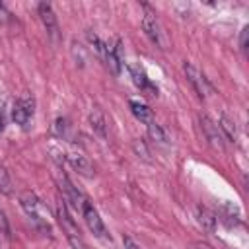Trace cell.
Returning <instances> with one entry per match:
<instances>
[{"label":"cell","instance_id":"1","mask_svg":"<svg viewBox=\"0 0 249 249\" xmlns=\"http://www.w3.org/2000/svg\"><path fill=\"white\" fill-rule=\"evenodd\" d=\"M19 204L23 208V212L27 214V218L31 220V224L45 235L53 233V226H51V212L47 208V204L31 191H25L19 195Z\"/></svg>","mask_w":249,"mask_h":249},{"label":"cell","instance_id":"2","mask_svg":"<svg viewBox=\"0 0 249 249\" xmlns=\"http://www.w3.org/2000/svg\"><path fill=\"white\" fill-rule=\"evenodd\" d=\"M56 216H58V222H60V226H62V231L66 233V239H68L70 247H72V249H88L86 243H84V239H82V235H80V230H78L74 218H72L70 212H68V206H66L64 200H58Z\"/></svg>","mask_w":249,"mask_h":249},{"label":"cell","instance_id":"3","mask_svg":"<svg viewBox=\"0 0 249 249\" xmlns=\"http://www.w3.org/2000/svg\"><path fill=\"white\" fill-rule=\"evenodd\" d=\"M33 113H35V101L33 97L29 95H21L19 99L14 101V107H12V119L16 124L27 128L31 119H33Z\"/></svg>","mask_w":249,"mask_h":249},{"label":"cell","instance_id":"4","mask_svg":"<svg viewBox=\"0 0 249 249\" xmlns=\"http://www.w3.org/2000/svg\"><path fill=\"white\" fill-rule=\"evenodd\" d=\"M142 29L154 45H158L160 49H165V39H163L160 21L156 19V14L152 12V8L146 4H144V16H142Z\"/></svg>","mask_w":249,"mask_h":249},{"label":"cell","instance_id":"5","mask_svg":"<svg viewBox=\"0 0 249 249\" xmlns=\"http://www.w3.org/2000/svg\"><path fill=\"white\" fill-rule=\"evenodd\" d=\"M82 216H84V220H86V226L89 228V231H91L95 237H99V239H109V231H107V228H105V224H103L99 212L93 208V204H91L89 200L84 202V206H82Z\"/></svg>","mask_w":249,"mask_h":249},{"label":"cell","instance_id":"6","mask_svg":"<svg viewBox=\"0 0 249 249\" xmlns=\"http://www.w3.org/2000/svg\"><path fill=\"white\" fill-rule=\"evenodd\" d=\"M183 70H185V76H187L189 84L195 88L196 95H198L200 99H204V97L212 91V86L208 84V80L204 78V74H202L196 66H193L191 62H185V64H183Z\"/></svg>","mask_w":249,"mask_h":249},{"label":"cell","instance_id":"7","mask_svg":"<svg viewBox=\"0 0 249 249\" xmlns=\"http://www.w3.org/2000/svg\"><path fill=\"white\" fill-rule=\"evenodd\" d=\"M58 185H60V191H62V195H64V202H70L76 210L82 212V206H84V202H86L88 198L78 191V187H74V183H72L64 173H58Z\"/></svg>","mask_w":249,"mask_h":249},{"label":"cell","instance_id":"8","mask_svg":"<svg viewBox=\"0 0 249 249\" xmlns=\"http://www.w3.org/2000/svg\"><path fill=\"white\" fill-rule=\"evenodd\" d=\"M62 161H66L72 169H76L78 173H82V175H86V177H93V173H95L93 163H91L82 152H76V150L62 152Z\"/></svg>","mask_w":249,"mask_h":249},{"label":"cell","instance_id":"9","mask_svg":"<svg viewBox=\"0 0 249 249\" xmlns=\"http://www.w3.org/2000/svg\"><path fill=\"white\" fill-rule=\"evenodd\" d=\"M37 12H39V18H41V21H43L49 37L53 41H56V37H58V21H56V16H54L53 6L47 4V2H41V4H37Z\"/></svg>","mask_w":249,"mask_h":249},{"label":"cell","instance_id":"10","mask_svg":"<svg viewBox=\"0 0 249 249\" xmlns=\"http://www.w3.org/2000/svg\"><path fill=\"white\" fill-rule=\"evenodd\" d=\"M200 128H202V134H204L206 142H208L214 150H224V136H222L218 124H214L206 115L200 117Z\"/></svg>","mask_w":249,"mask_h":249},{"label":"cell","instance_id":"11","mask_svg":"<svg viewBox=\"0 0 249 249\" xmlns=\"http://www.w3.org/2000/svg\"><path fill=\"white\" fill-rule=\"evenodd\" d=\"M128 72H130L132 82H134L136 88H140L142 91H150V95H156V93H158V88L152 86V82H150V78L146 76V72H144L142 66H138V64H128Z\"/></svg>","mask_w":249,"mask_h":249},{"label":"cell","instance_id":"12","mask_svg":"<svg viewBox=\"0 0 249 249\" xmlns=\"http://www.w3.org/2000/svg\"><path fill=\"white\" fill-rule=\"evenodd\" d=\"M89 124L93 128V132L99 136V138H107V121H105V115L99 107H93L89 111Z\"/></svg>","mask_w":249,"mask_h":249},{"label":"cell","instance_id":"13","mask_svg":"<svg viewBox=\"0 0 249 249\" xmlns=\"http://www.w3.org/2000/svg\"><path fill=\"white\" fill-rule=\"evenodd\" d=\"M218 128L222 132L224 138H228L230 142H237V136H239V130H237V124L233 119H230L228 115H220V121H218Z\"/></svg>","mask_w":249,"mask_h":249},{"label":"cell","instance_id":"14","mask_svg":"<svg viewBox=\"0 0 249 249\" xmlns=\"http://www.w3.org/2000/svg\"><path fill=\"white\" fill-rule=\"evenodd\" d=\"M128 107H130V111H132V115L140 121V123H152L154 121V117H152V111H150V107L146 105V103H142V101H136V99H130L128 101Z\"/></svg>","mask_w":249,"mask_h":249},{"label":"cell","instance_id":"15","mask_svg":"<svg viewBox=\"0 0 249 249\" xmlns=\"http://www.w3.org/2000/svg\"><path fill=\"white\" fill-rule=\"evenodd\" d=\"M196 220H198V224L206 230V231H214V228H216V214L212 212V210H208L206 206H198L196 208Z\"/></svg>","mask_w":249,"mask_h":249},{"label":"cell","instance_id":"16","mask_svg":"<svg viewBox=\"0 0 249 249\" xmlns=\"http://www.w3.org/2000/svg\"><path fill=\"white\" fill-rule=\"evenodd\" d=\"M54 132H56V136H60L64 140H70L72 138V126H70V123L64 117H58L54 121Z\"/></svg>","mask_w":249,"mask_h":249},{"label":"cell","instance_id":"17","mask_svg":"<svg viewBox=\"0 0 249 249\" xmlns=\"http://www.w3.org/2000/svg\"><path fill=\"white\" fill-rule=\"evenodd\" d=\"M148 132H150V136H152V140H156V142H161V144H165L167 142V134H165V130L156 123V121H152V123H148Z\"/></svg>","mask_w":249,"mask_h":249},{"label":"cell","instance_id":"18","mask_svg":"<svg viewBox=\"0 0 249 249\" xmlns=\"http://www.w3.org/2000/svg\"><path fill=\"white\" fill-rule=\"evenodd\" d=\"M88 41H89L91 49L97 53V56L103 58V56H105V41H101L93 31H88Z\"/></svg>","mask_w":249,"mask_h":249},{"label":"cell","instance_id":"19","mask_svg":"<svg viewBox=\"0 0 249 249\" xmlns=\"http://www.w3.org/2000/svg\"><path fill=\"white\" fill-rule=\"evenodd\" d=\"M0 193L2 195H12V181H10V175H8L4 165H0Z\"/></svg>","mask_w":249,"mask_h":249},{"label":"cell","instance_id":"20","mask_svg":"<svg viewBox=\"0 0 249 249\" xmlns=\"http://www.w3.org/2000/svg\"><path fill=\"white\" fill-rule=\"evenodd\" d=\"M0 233H2L6 239H10V235H12V230H10V222H8L6 214H4V210H0Z\"/></svg>","mask_w":249,"mask_h":249},{"label":"cell","instance_id":"21","mask_svg":"<svg viewBox=\"0 0 249 249\" xmlns=\"http://www.w3.org/2000/svg\"><path fill=\"white\" fill-rule=\"evenodd\" d=\"M123 249H140V245L132 237H124L123 239Z\"/></svg>","mask_w":249,"mask_h":249},{"label":"cell","instance_id":"22","mask_svg":"<svg viewBox=\"0 0 249 249\" xmlns=\"http://www.w3.org/2000/svg\"><path fill=\"white\" fill-rule=\"evenodd\" d=\"M10 19V12L6 10V6L0 2V23H6Z\"/></svg>","mask_w":249,"mask_h":249},{"label":"cell","instance_id":"23","mask_svg":"<svg viewBox=\"0 0 249 249\" xmlns=\"http://www.w3.org/2000/svg\"><path fill=\"white\" fill-rule=\"evenodd\" d=\"M247 27H243V31H241V41H239V47H241V51H245L247 49Z\"/></svg>","mask_w":249,"mask_h":249},{"label":"cell","instance_id":"24","mask_svg":"<svg viewBox=\"0 0 249 249\" xmlns=\"http://www.w3.org/2000/svg\"><path fill=\"white\" fill-rule=\"evenodd\" d=\"M4 124H6V115H4V103L0 101V130L4 128Z\"/></svg>","mask_w":249,"mask_h":249},{"label":"cell","instance_id":"25","mask_svg":"<svg viewBox=\"0 0 249 249\" xmlns=\"http://www.w3.org/2000/svg\"><path fill=\"white\" fill-rule=\"evenodd\" d=\"M193 249H212V245H208L204 241H196V243H193Z\"/></svg>","mask_w":249,"mask_h":249}]
</instances>
